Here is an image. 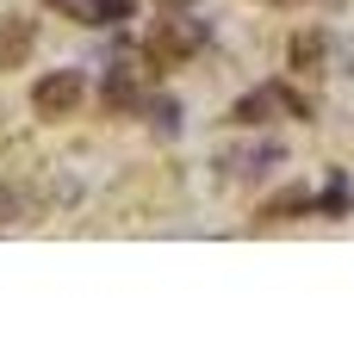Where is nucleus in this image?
Returning a JSON list of instances; mask_svg holds the SVG:
<instances>
[{
    "label": "nucleus",
    "instance_id": "nucleus-1",
    "mask_svg": "<svg viewBox=\"0 0 354 341\" xmlns=\"http://www.w3.org/2000/svg\"><path fill=\"white\" fill-rule=\"evenodd\" d=\"M81 93H87V81H81L75 68H56V75H44V81L31 87V106H37L44 118H68V112L81 106Z\"/></svg>",
    "mask_w": 354,
    "mask_h": 341
},
{
    "label": "nucleus",
    "instance_id": "nucleus-2",
    "mask_svg": "<svg viewBox=\"0 0 354 341\" xmlns=\"http://www.w3.org/2000/svg\"><path fill=\"white\" fill-rule=\"evenodd\" d=\"M199 43H205V25H199V19H174V25H162V31L149 37V56H156V62H180V56L199 50Z\"/></svg>",
    "mask_w": 354,
    "mask_h": 341
},
{
    "label": "nucleus",
    "instance_id": "nucleus-3",
    "mask_svg": "<svg viewBox=\"0 0 354 341\" xmlns=\"http://www.w3.org/2000/svg\"><path fill=\"white\" fill-rule=\"evenodd\" d=\"M131 12H137V0H87V25H118Z\"/></svg>",
    "mask_w": 354,
    "mask_h": 341
},
{
    "label": "nucleus",
    "instance_id": "nucleus-4",
    "mask_svg": "<svg viewBox=\"0 0 354 341\" xmlns=\"http://www.w3.org/2000/svg\"><path fill=\"white\" fill-rule=\"evenodd\" d=\"M106 106H137V81H131L124 68L106 75Z\"/></svg>",
    "mask_w": 354,
    "mask_h": 341
},
{
    "label": "nucleus",
    "instance_id": "nucleus-5",
    "mask_svg": "<svg viewBox=\"0 0 354 341\" xmlns=\"http://www.w3.org/2000/svg\"><path fill=\"white\" fill-rule=\"evenodd\" d=\"M274 99H280V93H268V87H261V93H249V99L236 106V124H261V118L274 112Z\"/></svg>",
    "mask_w": 354,
    "mask_h": 341
},
{
    "label": "nucleus",
    "instance_id": "nucleus-6",
    "mask_svg": "<svg viewBox=\"0 0 354 341\" xmlns=\"http://www.w3.org/2000/svg\"><path fill=\"white\" fill-rule=\"evenodd\" d=\"M31 50V25H6L0 31V62H12V56H25Z\"/></svg>",
    "mask_w": 354,
    "mask_h": 341
},
{
    "label": "nucleus",
    "instance_id": "nucleus-7",
    "mask_svg": "<svg viewBox=\"0 0 354 341\" xmlns=\"http://www.w3.org/2000/svg\"><path fill=\"white\" fill-rule=\"evenodd\" d=\"M149 124L174 137V130H180V106H174V99H149Z\"/></svg>",
    "mask_w": 354,
    "mask_h": 341
},
{
    "label": "nucleus",
    "instance_id": "nucleus-8",
    "mask_svg": "<svg viewBox=\"0 0 354 341\" xmlns=\"http://www.w3.org/2000/svg\"><path fill=\"white\" fill-rule=\"evenodd\" d=\"M324 211H330V217H348V180H342V174L324 186Z\"/></svg>",
    "mask_w": 354,
    "mask_h": 341
},
{
    "label": "nucleus",
    "instance_id": "nucleus-9",
    "mask_svg": "<svg viewBox=\"0 0 354 341\" xmlns=\"http://www.w3.org/2000/svg\"><path fill=\"white\" fill-rule=\"evenodd\" d=\"M305 205H311L305 193H280V199H274V205H268L261 217H292V211H305Z\"/></svg>",
    "mask_w": 354,
    "mask_h": 341
},
{
    "label": "nucleus",
    "instance_id": "nucleus-10",
    "mask_svg": "<svg viewBox=\"0 0 354 341\" xmlns=\"http://www.w3.org/2000/svg\"><path fill=\"white\" fill-rule=\"evenodd\" d=\"M292 56H299V68H311V62L324 56V37H299V43H292Z\"/></svg>",
    "mask_w": 354,
    "mask_h": 341
},
{
    "label": "nucleus",
    "instance_id": "nucleus-11",
    "mask_svg": "<svg viewBox=\"0 0 354 341\" xmlns=\"http://www.w3.org/2000/svg\"><path fill=\"white\" fill-rule=\"evenodd\" d=\"M12 217H19V199H12V193L0 186V224H12Z\"/></svg>",
    "mask_w": 354,
    "mask_h": 341
},
{
    "label": "nucleus",
    "instance_id": "nucleus-12",
    "mask_svg": "<svg viewBox=\"0 0 354 341\" xmlns=\"http://www.w3.org/2000/svg\"><path fill=\"white\" fill-rule=\"evenodd\" d=\"M162 6H193V0H162Z\"/></svg>",
    "mask_w": 354,
    "mask_h": 341
}]
</instances>
